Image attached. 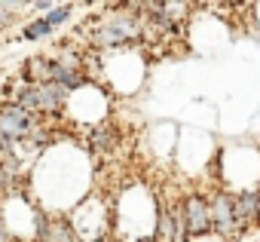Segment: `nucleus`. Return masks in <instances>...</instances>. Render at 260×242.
Instances as JSON below:
<instances>
[{
    "instance_id": "nucleus-7",
    "label": "nucleus",
    "mask_w": 260,
    "mask_h": 242,
    "mask_svg": "<svg viewBox=\"0 0 260 242\" xmlns=\"http://www.w3.org/2000/svg\"><path fill=\"white\" fill-rule=\"evenodd\" d=\"M19 10H22L19 4H0V28H4V25H13Z\"/></svg>"
},
{
    "instance_id": "nucleus-6",
    "label": "nucleus",
    "mask_w": 260,
    "mask_h": 242,
    "mask_svg": "<svg viewBox=\"0 0 260 242\" xmlns=\"http://www.w3.org/2000/svg\"><path fill=\"white\" fill-rule=\"evenodd\" d=\"M71 13H74V7H55V10H49V16H46V22L55 28V25H64L68 19H71Z\"/></svg>"
},
{
    "instance_id": "nucleus-5",
    "label": "nucleus",
    "mask_w": 260,
    "mask_h": 242,
    "mask_svg": "<svg viewBox=\"0 0 260 242\" xmlns=\"http://www.w3.org/2000/svg\"><path fill=\"white\" fill-rule=\"evenodd\" d=\"M49 34H52V25H49L46 19H34V22H28L25 31H22V37L31 40V43H34V40H43V37H49Z\"/></svg>"
},
{
    "instance_id": "nucleus-9",
    "label": "nucleus",
    "mask_w": 260,
    "mask_h": 242,
    "mask_svg": "<svg viewBox=\"0 0 260 242\" xmlns=\"http://www.w3.org/2000/svg\"><path fill=\"white\" fill-rule=\"evenodd\" d=\"M257 221H260V211H257Z\"/></svg>"
},
{
    "instance_id": "nucleus-4",
    "label": "nucleus",
    "mask_w": 260,
    "mask_h": 242,
    "mask_svg": "<svg viewBox=\"0 0 260 242\" xmlns=\"http://www.w3.org/2000/svg\"><path fill=\"white\" fill-rule=\"evenodd\" d=\"M92 147H95V150H113V147H116V132H113L110 123L95 126V132H92Z\"/></svg>"
},
{
    "instance_id": "nucleus-1",
    "label": "nucleus",
    "mask_w": 260,
    "mask_h": 242,
    "mask_svg": "<svg viewBox=\"0 0 260 242\" xmlns=\"http://www.w3.org/2000/svg\"><path fill=\"white\" fill-rule=\"evenodd\" d=\"M181 211H184V230H187V236L199 239V236H208L214 230L211 227V202L199 190H193V193L184 196Z\"/></svg>"
},
{
    "instance_id": "nucleus-8",
    "label": "nucleus",
    "mask_w": 260,
    "mask_h": 242,
    "mask_svg": "<svg viewBox=\"0 0 260 242\" xmlns=\"http://www.w3.org/2000/svg\"><path fill=\"white\" fill-rule=\"evenodd\" d=\"M135 242H156L153 236H141V239H135Z\"/></svg>"
},
{
    "instance_id": "nucleus-2",
    "label": "nucleus",
    "mask_w": 260,
    "mask_h": 242,
    "mask_svg": "<svg viewBox=\"0 0 260 242\" xmlns=\"http://www.w3.org/2000/svg\"><path fill=\"white\" fill-rule=\"evenodd\" d=\"M211 227L217 236H233L239 233V221H236V196L226 190H217L211 199Z\"/></svg>"
},
{
    "instance_id": "nucleus-3",
    "label": "nucleus",
    "mask_w": 260,
    "mask_h": 242,
    "mask_svg": "<svg viewBox=\"0 0 260 242\" xmlns=\"http://www.w3.org/2000/svg\"><path fill=\"white\" fill-rule=\"evenodd\" d=\"M257 211H260V187L236 193V221H239V233H242L245 227L257 224Z\"/></svg>"
}]
</instances>
